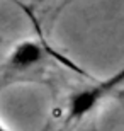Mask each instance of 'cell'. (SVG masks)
<instances>
[{
	"instance_id": "4",
	"label": "cell",
	"mask_w": 124,
	"mask_h": 131,
	"mask_svg": "<svg viewBox=\"0 0 124 131\" xmlns=\"http://www.w3.org/2000/svg\"><path fill=\"white\" fill-rule=\"evenodd\" d=\"M117 97L124 99V89H122V90H119V92H117Z\"/></svg>"
},
{
	"instance_id": "2",
	"label": "cell",
	"mask_w": 124,
	"mask_h": 131,
	"mask_svg": "<svg viewBox=\"0 0 124 131\" xmlns=\"http://www.w3.org/2000/svg\"><path fill=\"white\" fill-rule=\"evenodd\" d=\"M60 58L41 39H22L10 49L4 61V73L7 77L26 75L46 65L49 58Z\"/></svg>"
},
{
	"instance_id": "3",
	"label": "cell",
	"mask_w": 124,
	"mask_h": 131,
	"mask_svg": "<svg viewBox=\"0 0 124 131\" xmlns=\"http://www.w3.org/2000/svg\"><path fill=\"white\" fill-rule=\"evenodd\" d=\"M0 131H10V129L5 126V124H2V121H0Z\"/></svg>"
},
{
	"instance_id": "1",
	"label": "cell",
	"mask_w": 124,
	"mask_h": 131,
	"mask_svg": "<svg viewBox=\"0 0 124 131\" xmlns=\"http://www.w3.org/2000/svg\"><path fill=\"white\" fill-rule=\"evenodd\" d=\"M122 83H124V67L117 73H114L112 77L72 92L66 97L65 106H63V114H61L63 126L65 128L76 126L85 119H88L102 106V102L119 92Z\"/></svg>"
}]
</instances>
